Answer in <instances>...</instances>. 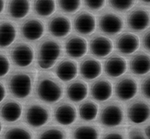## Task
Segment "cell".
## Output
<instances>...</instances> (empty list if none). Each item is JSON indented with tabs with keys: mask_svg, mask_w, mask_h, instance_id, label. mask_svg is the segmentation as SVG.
Here are the masks:
<instances>
[{
	"mask_svg": "<svg viewBox=\"0 0 150 139\" xmlns=\"http://www.w3.org/2000/svg\"><path fill=\"white\" fill-rule=\"evenodd\" d=\"M35 92L42 101L53 104L60 101L63 95V86L55 76L42 74L39 76L35 86Z\"/></svg>",
	"mask_w": 150,
	"mask_h": 139,
	"instance_id": "6da1fadb",
	"label": "cell"
},
{
	"mask_svg": "<svg viewBox=\"0 0 150 139\" xmlns=\"http://www.w3.org/2000/svg\"><path fill=\"white\" fill-rule=\"evenodd\" d=\"M8 86L15 98L25 99L31 94L33 89V75L28 71H16L9 76Z\"/></svg>",
	"mask_w": 150,
	"mask_h": 139,
	"instance_id": "7a4b0ae2",
	"label": "cell"
},
{
	"mask_svg": "<svg viewBox=\"0 0 150 139\" xmlns=\"http://www.w3.org/2000/svg\"><path fill=\"white\" fill-rule=\"evenodd\" d=\"M127 117L132 124L147 122L150 119V103L142 97L132 100L127 106Z\"/></svg>",
	"mask_w": 150,
	"mask_h": 139,
	"instance_id": "3957f363",
	"label": "cell"
},
{
	"mask_svg": "<svg viewBox=\"0 0 150 139\" xmlns=\"http://www.w3.org/2000/svg\"><path fill=\"white\" fill-rule=\"evenodd\" d=\"M124 108L117 101H110L101 108L100 113V122L106 127H116L124 122Z\"/></svg>",
	"mask_w": 150,
	"mask_h": 139,
	"instance_id": "277c9868",
	"label": "cell"
},
{
	"mask_svg": "<svg viewBox=\"0 0 150 139\" xmlns=\"http://www.w3.org/2000/svg\"><path fill=\"white\" fill-rule=\"evenodd\" d=\"M137 91V81L130 75L121 76L114 86V92L116 98L122 101H128L133 99L136 96Z\"/></svg>",
	"mask_w": 150,
	"mask_h": 139,
	"instance_id": "5b68a950",
	"label": "cell"
},
{
	"mask_svg": "<svg viewBox=\"0 0 150 139\" xmlns=\"http://www.w3.org/2000/svg\"><path fill=\"white\" fill-rule=\"evenodd\" d=\"M11 60L16 66L25 68L30 66L34 60L35 52L31 45L25 42H18L9 50Z\"/></svg>",
	"mask_w": 150,
	"mask_h": 139,
	"instance_id": "8992f818",
	"label": "cell"
},
{
	"mask_svg": "<svg viewBox=\"0 0 150 139\" xmlns=\"http://www.w3.org/2000/svg\"><path fill=\"white\" fill-rule=\"evenodd\" d=\"M50 111L42 104L33 102L25 109V122L29 126L38 128L44 126L50 120Z\"/></svg>",
	"mask_w": 150,
	"mask_h": 139,
	"instance_id": "52a82bcc",
	"label": "cell"
},
{
	"mask_svg": "<svg viewBox=\"0 0 150 139\" xmlns=\"http://www.w3.org/2000/svg\"><path fill=\"white\" fill-rule=\"evenodd\" d=\"M127 24L134 32H143L150 25L149 10L143 6L132 8L127 16Z\"/></svg>",
	"mask_w": 150,
	"mask_h": 139,
	"instance_id": "ba28073f",
	"label": "cell"
},
{
	"mask_svg": "<svg viewBox=\"0 0 150 139\" xmlns=\"http://www.w3.org/2000/svg\"><path fill=\"white\" fill-rule=\"evenodd\" d=\"M99 28L100 31L107 35H116L123 29L124 20L117 13L105 11L99 17Z\"/></svg>",
	"mask_w": 150,
	"mask_h": 139,
	"instance_id": "9c48e42d",
	"label": "cell"
},
{
	"mask_svg": "<svg viewBox=\"0 0 150 139\" xmlns=\"http://www.w3.org/2000/svg\"><path fill=\"white\" fill-rule=\"evenodd\" d=\"M20 29L22 37L31 42L40 40L45 34L44 23L35 17H30L24 20Z\"/></svg>",
	"mask_w": 150,
	"mask_h": 139,
	"instance_id": "30bf717a",
	"label": "cell"
},
{
	"mask_svg": "<svg viewBox=\"0 0 150 139\" xmlns=\"http://www.w3.org/2000/svg\"><path fill=\"white\" fill-rule=\"evenodd\" d=\"M37 54V60L57 61L62 54L61 45L57 40L51 38H47L40 43Z\"/></svg>",
	"mask_w": 150,
	"mask_h": 139,
	"instance_id": "8fae6325",
	"label": "cell"
},
{
	"mask_svg": "<svg viewBox=\"0 0 150 139\" xmlns=\"http://www.w3.org/2000/svg\"><path fill=\"white\" fill-rule=\"evenodd\" d=\"M140 46V40L135 34L124 32L116 40V48L119 53L129 55L136 52Z\"/></svg>",
	"mask_w": 150,
	"mask_h": 139,
	"instance_id": "7c38bea8",
	"label": "cell"
},
{
	"mask_svg": "<svg viewBox=\"0 0 150 139\" xmlns=\"http://www.w3.org/2000/svg\"><path fill=\"white\" fill-rule=\"evenodd\" d=\"M72 24L67 16L57 14L48 22V31L55 38L67 37L71 32Z\"/></svg>",
	"mask_w": 150,
	"mask_h": 139,
	"instance_id": "4fadbf2b",
	"label": "cell"
},
{
	"mask_svg": "<svg viewBox=\"0 0 150 139\" xmlns=\"http://www.w3.org/2000/svg\"><path fill=\"white\" fill-rule=\"evenodd\" d=\"M74 27L76 32L82 35H89L93 34L96 28L95 15L88 11L79 13L74 20Z\"/></svg>",
	"mask_w": 150,
	"mask_h": 139,
	"instance_id": "5bb4252c",
	"label": "cell"
},
{
	"mask_svg": "<svg viewBox=\"0 0 150 139\" xmlns=\"http://www.w3.org/2000/svg\"><path fill=\"white\" fill-rule=\"evenodd\" d=\"M127 70V63L125 58L118 54H112L107 58L104 64V71L110 78L122 76Z\"/></svg>",
	"mask_w": 150,
	"mask_h": 139,
	"instance_id": "9a60e30c",
	"label": "cell"
},
{
	"mask_svg": "<svg viewBox=\"0 0 150 139\" xmlns=\"http://www.w3.org/2000/svg\"><path fill=\"white\" fill-rule=\"evenodd\" d=\"M65 50L71 58L80 59L88 52V42L83 37L72 35L65 42Z\"/></svg>",
	"mask_w": 150,
	"mask_h": 139,
	"instance_id": "2e32d148",
	"label": "cell"
},
{
	"mask_svg": "<svg viewBox=\"0 0 150 139\" xmlns=\"http://www.w3.org/2000/svg\"><path fill=\"white\" fill-rule=\"evenodd\" d=\"M55 120L62 126L72 125L77 119V110L73 104L62 102L55 107Z\"/></svg>",
	"mask_w": 150,
	"mask_h": 139,
	"instance_id": "e0dca14e",
	"label": "cell"
},
{
	"mask_svg": "<svg viewBox=\"0 0 150 139\" xmlns=\"http://www.w3.org/2000/svg\"><path fill=\"white\" fill-rule=\"evenodd\" d=\"M113 42L103 35H96L89 41V51L97 58H104L113 50Z\"/></svg>",
	"mask_w": 150,
	"mask_h": 139,
	"instance_id": "ac0fdd59",
	"label": "cell"
},
{
	"mask_svg": "<svg viewBox=\"0 0 150 139\" xmlns=\"http://www.w3.org/2000/svg\"><path fill=\"white\" fill-rule=\"evenodd\" d=\"M78 63L71 59L62 60L55 67V74L57 77L64 82H68L75 79V77L78 75Z\"/></svg>",
	"mask_w": 150,
	"mask_h": 139,
	"instance_id": "d6986e66",
	"label": "cell"
},
{
	"mask_svg": "<svg viewBox=\"0 0 150 139\" xmlns=\"http://www.w3.org/2000/svg\"><path fill=\"white\" fill-rule=\"evenodd\" d=\"M113 93V86L109 80L101 77L96 80L90 86V94L97 101H105L110 98Z\"/></svg>",
	"mask_w": 150,
	"mask_h": 139,
	"instance_id": "ffe728a7",
	"label": "cell"
},
{
	"mask_svg": "<svg viewBox=\"0 0 150 139\" xmlns=\"http://www.w3.org/2000/svg\"><path fill=\"white\" fill-rule=\"evenodd\" d=\"M130 72L135 75H144L150 72V55L146 52L135 53L129 60Z\"/></svg>",
	"mask_w": 150,
	"mask_h": 139,
	"instance_id": "44dd1931",
	"label": "cell"
},
{
	"mask_svg": "<svg viewBox=\"0 0 150 139\" xmlns=\"http://www.w3.org/2000/svg\"><path fill=\"white\" fill-rule=\"evenodd\" d=\"M79 71L83 79L92 80L98 78L101 75L102 65L100 60L89 56L81 60Z\"/></svg>",
	"mask_w": 150,
	"mask_h": 139,
	"instance_id": "7402d4cb",
	"label": "cell"
},
{
	"mask_svg": "<svg viewBox=\"0 0 150 139\" xmlns=\"http://www.w3.org/2000/svg\"><path fill=\"white\" fill-rule=\"evenodd\" d=\"M30 11V0H8L7 3L8 15L14 20L25 18Z\"/></svg>",
	"mask_w": 150,
	"mask_h": 139,
	"instance_id": "603a6c76",
	"label": "cell"
},
{
	"mask_svg": "<svg viewBox=\"0 0 150 139\" xmlns=\"http://www.w3.org/2000/svg\"><path fill=\"white\" fill-rule=\"evenodd\" d=\"M89 93L88 85L82 80H75L66 88V94L73 102H80L85 99Z\"/></svg>",
	"mask_w": 150,
	"mask_h": 139,
	"instance_id": "cb8c5ba5",
	"label": "cell"
},
{
	"mask_svg": "<svg viewBox=\"0 0 150 139\" xmlns=\"http://www.w3.org/2000/svg\"><path fill=\"white\" fill-rule=\"evenodd\" d=\"M22 115V106L14 100H8L0 107V116L7 122H14Z\"/></svg>",
	"mask_w": 150,
	"mask_h": 139,
	"instance_id": "d4e9b609",
	"label": "cell"
},
{
	"mask_svg": "<svg viewBox=\"0 0 150 139\" xmlns=\"http://www.w3.org/2000/svg\"><path fill=\"white\" fill-rule=\"evenodd\" d=\"M17 36V29L14 23L8 20L0 21V49L10 46Z\"/></svg>",
	"mask_w": 150,
	"mask_h": 139,
	"instance_id": "484cf974",
	"label": "cell"
},
{
	"mask_svg": "<svg viewBox=\"0 0 150 139\" xmlns=\"http://www.w3.org/2000/svg\"><path fill=\"white\" fill-rule=\"evenodd\" d=\"M100 131L94 125L82 124L73 130V139H99Z\"/></svg>",
	"mask_w": 150,
	"mask_h": 139,
	"instance_id": "4316f807",
	"label": "cell"
},
{
	"mask_svg": "<svg viewBox=\"0 0 150 139\" xmlns=\"http://www.w3.org/2000/svg\"><path fill=\"white\" fill-rule=\"evenodd\" d=\"M34 12L38 16L47 18L52 15L56 11L55 0H34L33 3Z\"/></svg>",
	"mask_w": 150,
	"mask_h": 139,
	"instance_id": "83f0119b",
	"label": "cell"
},
{
	"mask_svg": "<svg viewBox=\"0 0 150 139\" xmlns=\"http://www.w3.org/2000/svg\"><path fill=\"white\" fill-rule=\"evenodd\" d=\"M99 112V106L93 101H86L83 102L79 107V113L80 118L85 122H91L95 120Z\"/></svg>",
	"mask_w": 150,
	"mask_h": 139,
	"instance_id": "f1b7e54d",
	"label": "cell"
},
{
	"mask_svg": "<svg viewBox=\"0 0 150 139\" xmlns=\"http://www.w3.org/2000/svg\"><path fill=\"white\" fill-rule=\"evenodd\" d=\"M4 139H33V137L28 129L16 126L8 129L4 135Z\"/></svg>",
	"mask_w": 150,
	"mask_h": 139,
	"instance_id": "f546056e",
	"label": "cell"
},
{
	"mask_svg": "<svg viewBox=\"0 0 150 139\" xmlns=\"http://www.w3.org/2000/svg\"><path fill=\"white\" fill-rule=\"evenodd\" d=\"M108 3L114 10L125 13L131 10L134 7L137 0H108Z\"/></svg>",
	"mask_w": 150,
	"mask_h": 139,
	"instance_id": "4dcf8cb0",
	"label": "cell"
},
{
	"mask_svg": "<svg viewBox=\"0 0 150 139\" xmlns=\"http://www.w3.org/2000/svg\"><path fill=\"white\" fill-rule=\"evenodd\" d=\"M38 139H66V133L59 127H48L42 131Z\"/></svg>",
	"mask_w": 150,
	"mask_h": 139,
	"instance_id": "1f68e13d",
	"label": "cell"
},
{
	"mask_svg": "<svg viewBox=\"0 0 150 139\" xmlns=\"http://www.w3.org/2000/svg\"><path fill=\"white\" fill-rule=\"evenodd\" d=\"M62 11L67 13H74L81 8V0H57Z\"/></svg>",
	"mask_w": 150,
	"mask_h": 139,
	"instance_id": "d6a6232c",
	"label": "cell"
},
{
	"mask_svg": "<svg viewBox=\"0 0 150 139\" xmlns=\"http://www.w3.org/2000/svg\"><path fill=\"white\" fill-rule=\"evenodd\" d=\"M10 70V62L8 56L0 51V78L4 77Z\"/></svg>",
	"mask_w": 150,
	"mask_h": 139,
	"instance_id": "836d02e7",
	"label": "cell"
},
{
	"mask_svg": "<svg viewBox=\"0 0 150 139\" xmlns=\"http://www.w3.org/2000/svg\"><path fill=\"white\" fill-rule=\"evenodd\" d=\"M140 90L143 97L148 101H150V74L147 75L141 80Z\"/></svg>",
	"mask_w": 150,
	"mask_h": 139,
	"instance_id": "e575fe53",
	"label": "cell"
},
{
	"mask_svg": "<svg viewBox=\"0 0 150 139\" xmlns=\"http://www.w3.org/2000/svg\"><path fill=\"white\" fill-rule=\"evenodd\" d=\"M84 5L91 11H100L105 5L106 0H83Z\"/></svg>",
	"mask_w": 150,
	"mask_h": 139,
	"instance_id": "d590c367",
	"label": "cell"
},
{
	"mask_svg": "<svg viewBox=\"0 0 150 139\" xmlns=\"http://www.w3.org/2000/svg\"><path fill=\"white\" fill-rule=\"evenodd\" d=\"M102 139H127V135L125 130L117 129L105 133Z\"/></svg>",
	"mask_w": 150,
	"mask_h": 139,
	"instance_id": "8d00e7d4",
	"label": "cell"
},
{
	"mask_svg": "<svg viewBox=\"0 0 150 139\" xmlns=\"http://www.w3.org/2000/svg\"><path fill=\"white\" fill-rule=\"evenodd\" d=\"M128 139H148L143 131L139 127H132L129 130Z\"/></svg>",
	"mask_w": 150,
	"mask_h": 139,
	"instance_id": "74e56055",
	"label": "cell"
},
{
	"mask_svg": "<svg viewBox=\"0 0 150 139\" xmlns=\"http://www.w3.org/2000/svg\"><path fill=\"white\" fill-rule=\"evenodd\" d=\"M142 45L143 49L150 53V29L143 34L142 37Z\"/></svg>",
	"mask_w": 150,
	"mask_h": 139,
	"instance_id": "f35d334b",
	"label": "cell"
},
{
	"mask_svg": "<svg viewBox=\"0 0 150 139\" xmlns=\"http://www.w3.org/2000/svg\"><path fill=\"white\" fill-rule=\"evenodd\" d=\"M37 64L40 68L43 70H48L54 66L56 61H48V60H37Z\"/></svg>",
	"mask_w": 150,
	"mask_h": 139,
	"instance_id": "ab89813d",
	"label": "cell"
},
{
	"mask_svg": "<svg viewBox=\"0 0 150 139\" xmlns=\"http://www.w3.org/2000/svg\"><path fill=\"white\" fill-rule=\"evenodd\" d=\"M6 96V88L3 83L0 82V103L4 100Z\"/></svg>",
	"mask_w": 150,
	"mask_h": 139,
	"instance_id": "60d3db41",
	"label": "cell"
},
{
	"mask_svg": "<svg viewBox=\"0 0 150 139\" xmlns=\"http://www.w3.org/2000/svg\"><path fill=\"white\" fill-rule=\"evenodd\" d=\"M143 133L145 134V136L147 137V138L150 139V124L145 126L144 129H143Z\"/></svg>",
	"mask_w": 150,
	"mask_h": 139,
	"instance_id": "b9f144b4",
	"label": "cell"
},
{
	"mask_svg": "<svg viewBox=\"0 0 150 139\" xmlns=\"http://www.w3.org/2000/svg\"><path fill=\"white\" fill-rule=\"evenodd\" d=\"M5 8V0H0V14L4 12Z\"/></svg>",
	"mask_w": 150,
	"mask_h": 139,
	"instance_id": "7bdbcfd3",
	"label": "cell"
},
{
	"mask_svg": "<svg viewBox=\"0 0 150 139\" xmlns=\"http://www.w3.org/2000/svg\"><path fill=\"white\" fill-rule=\"evenodd\" d=\"M140 1L146 5H150V0H140Z\"/></svg>",
	"mask_w": 150,
	"mask_h": 139,
	"instance_id": "ee69618b",
	"label": "cell"
},
{
	"mask_svg": "<svg viewBox=\"0 0 150 139\" xmlns=\"http://www.w3.org/2000/svg\"><path fill=\"white\" fill-rule=\"evenodd\" d=\"M2 132V124H1V122H0V133Z\"/></svg>",
	"mask_w": 150,
	"mask_h": 139,
	"instance_id": "f6af8a7d",
	"label": "cell"
}]
</instances>
